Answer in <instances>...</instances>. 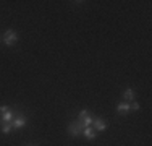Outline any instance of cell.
I'll return each mask as SVG.
<instances>
[{
	"mask_svg": "<svg viewBox=\"0 0 152 146\" xmlns=\"http://www.w3.org/2000/svg\"><path fill=\"white\" fill-rule=\"evenodd\" d=\"M2 41L5 42L7 46H13V44L18 41V34H16V31H13V29H7L5 34H3V38H2Z\"/></svg>",
	"mask_w": 152,
	"mask_h": 146,
	"instance_id": "1",
	"label": "cell"
},
{
	"mask_svg": "<svg viewBox=\"0 0 152 146\" xmlns=\"http://www.w3.org/2000/svg\"><path fill=\"white\" fill-rule=\"evenodd\" d=\"M12 125H13V128H15V130H20V128H23V127L28 125V119H26L23 114H21V112H18L16 117L13 119Z\"/></svg>",
	"mask_w": 152,
	"mask_h": 146,
	"instance_id": "2",
	"label": "cell"
},
{
	"mask_svg": "<svg viewBox=\"0 0 152 146\" xmlns=\"http://www.w3.org/2000/svg\"><path fill=\"white\" fill-rule=\"evenodd\" d=\"M68 133H70L73 138L83 135V125H81V122H73V123H71V125L68 127Z\"/></svg>",
	"mask_w": 152,
	"mask_h": 146,
	"instance_id": "3",
	"label": "cell"
},
{
	"mask_svg": "<svg viewBox=\"0 0 152 146\" xmlns=\"http://www.w3.org/2000/svg\"><path fill=\"white\" fill-rule=\"evenodd\" d=\"M92 128L96 130V131H104L107 128V122L105 120L102 119V117H96V119H94V122H92Z\"/></svg>",
	"mask_w": 152,
	"mask_h": 146,
	"instance_id": "4",
	"label": "cell"
},
{
	"mask_svg": "<svg viewBox=\"0 0 152 146\" xmlns=\"http://www.w3.org/2000/svg\"><path fill=\"white\" fill-rule=\"evenodd\" d=\"M129 111H131V107H129V102H120V104H117V112H118L120 115L129 114Z\"/></svg>",
	"mask_w": 152,
	"mask_h": 146,
	"instance_id": "5",
	"label": "cell"
},
{
	"mask_svg": "<svg viewBox=\"0 0 152 146\" xmlns=\"http://www.w3.org/2000/svg\"><path fill=\"white\" fill-rule=\"evenodd\" d=\"M16 114H18V112H12V111H7V112H3V114H2V119H0V120H2L3 123L13 122V119H15V117H16Z\"/></svg>",
	"mask_w": 152,
	"mask_h": 146,
	"instance_id": "6",
	"label": "cell"
},
{
	"mask_svg": "<svg viewBox=\"0 0 152 146\" xmlns=\"http://www.w3.org/2000/svg\"><path fill=\"white\" fill-rule=\"evenodd\" d=\"M83 135H84L88 140H94V138L97 136V133H96V130L92 128V127H86V128H83Z\"/></svg>",
	"mask_w": 152,
	"mask_h": 146,
	"instance_id": "7",
	"label": "cell"
},
{
	"mask_svg": "<svg viewBox=\"0 0 152 146\" xmlns=\"http://www.w3.org/2000/svg\"><path fill=\"white\" fill-rule=\"evenodd\" d=\"M123 99H125V102L134 101V91H133L131 88H128V89H125V91H123Z\"/></svg>",
	"mask_w": 152,
	"mask_h": 146,
	"instance_id": "8",
	"label": "cell"
},
{
	"mask_svg": "<svg viewBox=\"0 0 152 146\" xmlns=\"http://www.w3.org/2000/svg\"><path fill=\"white\" fill-rule=\"evenodd\" d=\"M94 119H96V117H94L92 114H89V115H88V117H86V119L81 122L83 128H86V127H91V125H92V122H94Z\"/></svg>",
	"mask_w": 152,
	"mask_h": 146,
	"instance_id": "9",
	"label": "cell"
},
{
	"mask_svg": "<svg viewBox=\"0 0 152 146\" xmlns=\"http://www.w3.org/2000/svg\"><path fill=\"white\" fill-rule=\"evenodd\" d=\"M13 128V125H12V122H8V123H3V127H2V133H8L10 130Z\"/></svg>",
	"mask_w": 152,
	"mask_h": 146,
	"instance_id": "10",
	"label": "cell"
},
{
	"mask_svg": "<svg viewBox=\"0 0 152 146\" xmlns=\"http://www.w3.org/2000/svg\"><path fill=\"white\" fill-rule=\"evenodd\" d=\"M88 115H89L88 111H81V112H79V115H78V120H84Z\"/></svg>",
	"mask_w": 152,
	"mask_h": 146,
	"instance_id": "11",
	"label": "cell"
},
{
	"mask_svg": "<svg viewBox=\"0 0 152 146\" xmlns=\"http://www.w3.org/2000/svg\"><path fill=\"white\" fill-rule=\"evenodd\" d=\"M129 107H131V111H139V104H137V102H133V104H129Z\"/></svg>",
	"mask_w": 152,
	"mask_h": 146,
	"instance_id": "12",
	"label": "cell"
},
{
	"mask_svg": "<svg viewBox=\"0 0 152 146\" xmlns=\"http://www.w3.org/2000/svg\"><path fill=\"white\" fill-rule=\"evenodd\" d=\"M7 111H8V105H0V112H2V114L7 112Z\"/></svg>",
	"mask_w": 152,
	"mask_h": 146,
	"instance_id": "13",
	"label": "cell"
},
{
	"mask_svg": "<svg viewBox=\"0 0 152 146\" xmlns=\"http://www.w3.org/2000/svg\"><path fill=\"white\" fill-rule=\"evenodd\" d=\"M0 41H2V38H0Z\"/></svg>",
	"mask_w": 152,
	"mask_h": 146,
	"instance_id": "14",
	"label": "cell"
}]
</instances>
